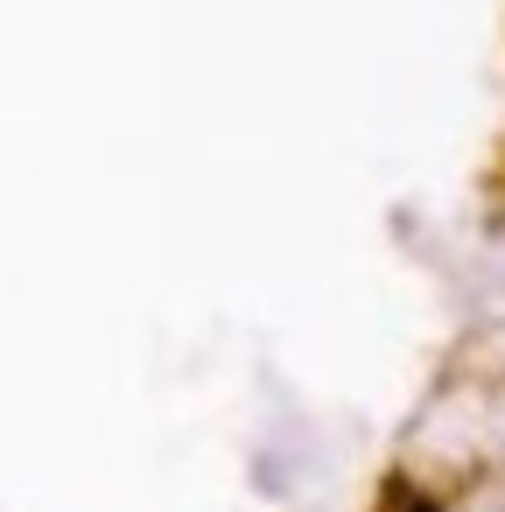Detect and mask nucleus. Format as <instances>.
Masks as SVG:
<instances>
[{"label": "nucleus", "instance_id": "f257e3e1", "mask_svg": "<svg viewBox=\"0 0 505 512\" xmlns=\"http://www.w3.org/2000/svg\"><path fill=\"white\" fill-rule=\"evenodd\" d=\"M386 512H442V505H435V491H421V484L400 477V484H386Z\"/></svg>", "mask_w": 505, "mask_h": 512}]
</instances>
